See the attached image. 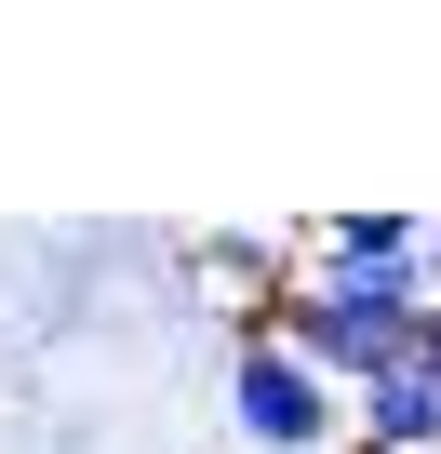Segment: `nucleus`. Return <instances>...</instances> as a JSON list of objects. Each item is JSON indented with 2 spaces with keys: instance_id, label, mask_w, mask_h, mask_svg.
I'll return each instance as SVG.
<instances>
[{
  "instance_id": "obj_1",
  "label": "nucleus",
  "mask_w": 441,
  "mask_h": 454,
  "mask_svg": "<svg viewBox=\"0 0 441 454\" xmlns=\"http://www.w3.org/2000/svg\"><path fill=\"white\" fill-rule=\"evenodd\" d=\"M228 414H241V441L255 454H348V401L295 361V348H241V374H228Z\"/></svg>"
},
{
  "instance_id": "obj_2",
  "label": "nucleus",
  "mask_w": 441,
  "mask_h": 454,
  "mask_svg": "<svg viewBox=\"0 0 441 454\" xmlns=\"http://www.w3.org/2000/svg\"><path fill=\"white\" fill-rule=\"evenodd\" d=\"M348 454H441V374L401 361V374L348 387Z\"/></svg>"
},
{
  "instance_id": "obj_3",
  "label": "nucleus",
  "mask_w": 441,
  "mask_h": 454,
  "mask_svg": "<svg viewBox=\"0 0 441 454\" xmlns=\"http://www.w3.org/2000/svg\"><path fill=\"white\" fill-rule=\"evenodd\" d=\"M414 241H428V214H321L295 227V268H414Z\"/></svg>"
},
{
  "instance_id": "obj_4",
  "label": "nucleus",
  "mask_w": 441,
  "mask_h": 454,
  "mask_svg": "<svg viewBox=\"0 0 441 454\" xmlns=\"http://www.w3.org/2000/svg\"><path fill=\"white\" fill-rule=\"evenodd\" d=\"M201 281H228V321L281 308V294H295V227H281V241H255V227H214V241H201Z\"/></svg>"
}]
</instances>
